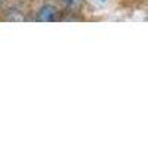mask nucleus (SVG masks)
<instances>
[{"label":"nucleus","instance_id":"20e7f679","mask_svg":"<svg viewBox=\"0 0 148 148\" xmlns=\"http://www.w3.org/2000/svg\"><path fill=\"white\" fill-rule=\"evenodd\" d=\"M3 2H5V0H0V5H2V3H3Z\"/></svg>","mask_w":148,"mask_h":148},{"label":"nucleus","instance_id":"f03ea898","mask_svg":"<svg viewBox=\"0 0 148 148\" xmlns=\"http://www.w3.org/2000/svg\"><path fill=\"white\" fill-rule=\"evenodd\" d=\"M6 21H12V22H19V21H25V16L22 15V12L18 9H12L8 12L6 15Z\"/></svg>","mask_w":148,"mask_h":148},{"label":"nucleus","instance_id":"39448f33","mask_svg":"<svg viewBox=\"0 0 148 148\" xmlns=\"http://www.w3.org/2000/svg\"><path fill=\"white\" fill-rule=\"evenodd\" d=\"M99 2H105V0H99Z\"/></svg>","mask_w":148,"mask_h":148},{"label":"nucleus","instance_id":"7ed1b4c3","mask_svg":"<svg viewBox=\"0 0 148 148\" xmlns=\"http://www.w3.org/2000/svg\"><path fill=\"white\" fill-rule=\"evenodd\" d=\"M61 2H62L67 8H70V9H79L82 5H83V2L84 0H61Z\"/></svg>","mask_w":148,"mask_h":148},{"label":"nucleus","instance_id":"f257e3e1","mask_svg":"<svg viewBox=\"0 0 148 148\" xmlns=\"http://www.w3.org/2000/svg\"><path fill=\"white\" fill-rule=\"evenodd\" d=\"M56 18H58V9L53 5H43L37 12V21L40 22L56 21Z\"/></svg>","mask_w":148,"mask_h":148}]
</instances>
